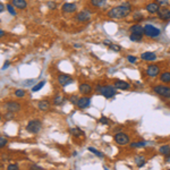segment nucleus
Masks as SVG:
<instances>
[{
    "instance_id": "f257e3e1",
    "label": "nucleus",
    "mask_w": 170,
    "mask_h": 170,
    "mask_svg": "<svg viewBox=\"0 0 170 170\" xmlns=\"http://www.w3.org/2000/svg\"><path fill=\"white\" fill-rule=\"evenodd\" d=\"M132 11V7L128 2H124L121 6H117V7H113L111 9L109 10L107 15L108 17L113 19H121L127 17L128 15L131 14Z\"/></svg>"
},
{
    "instance_id": "f03ea898",
    "label": "nucleus",
    "mask_w": 170,
    "mask_h": 170,
    "mask_svg": "<svg viewBox=\"0 0 170 170\" xmlns=\"http://www.w3.org/2000/svg\"><path fill=\"white\" fill-rule=\"evenodd\" d=\"M116 90L117 89L115 86H110V85H98L96 86V92L104 98H107V99H110L115 94H117Z\"/></svg>"
},
{
    "instance_id": "7ed1b4c3",
    "label": "nucleus",
    "mask_w": 170,
    "mask_h": 170,
    "mask_svg": "<svg viewBox=\"0 0 170 170\" xmlns=\"http://www.w3.org/2000/svg\"><path fill=\"white\" fill-rule=\"evenodd\" d=\"M42 128V123L39 120V119H33V120H30L26 126V131L31 134H38Z\"/></svg>"
},
{
    "instance_id": "20e7f679",
    "label": "nucleus",
    "mask_w": 170,
    "mask_h": 170,
    "mask_svg": "<svg viewBox=\"0 0 170 170\" xmlns=\"http://www.w3.org/2000/svg\"><path fill=\"white\" fill-rule=\"evenodd\" d=\"M160 30L156 26H153L151 24H147L144 26V34L149 36V38H156V36H159L160 35Z\"/></svg>"
},
{
    "instance_id": "39448f33",
    "label": "nucleus",
    "mask_w": 170,
    "mask_h": 170,
    "mask_svg": "<svg viewBox=\"0 0 170 170\" xmlns=\"http://www.w3.org/2000/svg\"><path fill=\"white\" fill-rule=\"evenodd\" d=\"M153 91H154V93L159 94L160 96H163V98H168V99H170V87H168V86L156 85V86L153 87Z\"/></svg>"
},
{
    "instance_id": "423d86ee",
    "label": "nucleus",
    "mask_w": 170,
    "mask_h": 170,
    "mask_svg": "<svg viewBox=\"0 0 170 170\" xmlns=\"http://www.w3.org/2000/svg\"><path fill=\"white\" fill-rule=\"evenodd\" d=\"M113 140L119 145H126V144L129 143V136H128L127 134H125V133H118V134H116L113 136Z\"/></svg>"
},
{
    "instance_id": "0eeeda50",
    "label": "nucleus",
    "mask_w": 170,
    "mask_h": 170,
    "mask_svg": "<svg viewBox=\"0 0 170 170\" xmlns=\"http://www.w3.org/2000/svg\"><path fill=\"white\" fill-rule=\"evenodd\" d=\"M58 82H59V84L61 85V86H67V85L71 84L74 80L71 78V75H67V74H60V75L58 76Z\"/></svg>"
},
{
    "instance_id": "6e6552de",
    "label": "nucleus",
    "mask_w": 170,
    "mask_h": 170,
    "mask_svg": "<svg viewBox=\"0 0 170 170\" xmlns=\"http://www.w3.org/2000/svg\"><path fill=\"white\" fill-rule=\"evenodd\" d=\"M156 14L159 16V18L162 20H169L170 19V9L167 7H160V9Z\"/></svg>"
},
{
    "instance_id": "1a4fd4ad",
    "label": "nucleus",
    "mask_w": 170,
    "mask_h": 170,
    "mask_svg": "<svg viewBox=\"0 0 170 170\" xmlns=\"http://www.w3.org/2000/svg\"><path fill=\"white\" fill-rule=\"evenodd\" d=\"M159 73H160L159 66H156V65H150V66H147V68H146L147 76H150V77H156V76L159 75Z\"/></svg>"
},
{
    "instance_id": "9d476101",
    "label": "nucleus",
    "mask_w": 170,
    "mask_h": 170,
    "mask_svg": "<svg viewBox=\"0 0 170 170\" xmlns=\"http://www.w3.org/2000/svg\"><path fill=\"white\" fill-rule=\"evenodd\" d=\"M90 103H91V100L89 98H86V96H83V98L78 99V102H77L76 105L80 109H86L90 107Z\"/></svg>"
},
{
    "instance_id": "9b49d317",
    "label": "nucleus",
    "mask_w": 170,
    "mask_h": 170,
    "mask_svg": "<svg viewBox=\"0 0 170 170\" xmlns=\"http://www.w3.org/2000/svg\"><path fill=\"white\" fill-rule=\"evenodd\" d=\"M76 9H77V6L75 4H73V2H66L61 7L62 13H74Z\"/></svg>"
},
{
    "instance_id": "f8f14e48",
    "label": "nucleus",
    "mask_w": 170,
    "mask_h": 170,
    "mask_svg": "<svg viewBox=\"0 0 170 170\" xmlns=\"http://www.w3.org/2000/svg\"><path fill=\"white\" fill-rule=\"evenodd\" d=\"M113 86H115L116 89H118V90H128V89L131 87V85L128 84L127 82H125V80H115Z\"/></svg>"
},
{
    "instance_id": "ddd939ff",
    "label": "nucleus",
    "mask_w": 170,
    "mask_h": 170,
    "mask_svg": "<svg viewBox=\"0 0 170 170\" xmlns=\"http://www.w3.org/2000/svg\"><path fill=\"white\" fill-rule=\"evenodd\" d=\"M6 109H7L9 112H17V111L20 110V105H19L17 102H7Z\"/></svg>"
},
{
    "instance_id": "4468645a",
    "label": "nucleus",
    "mask_w": 170,
    "mask_h": 170,
    "mask_svg": "<svg viewBox=\"0 0 170 170\" xmlns=\"http://www.w3.org/2000/svg\"><path fill=\"white\" fill-rule=\"evenodd\" d=\"M90 17L91 14L90 11H87V10H82L77 14V20H80V22H86V20L90 19Z\"/></svg>"
},
{
    "instance_id": "2eb2a0df",
    "label": "nucleus",
    "mask_w": 170,
    "mask_h": 170,
    "mask_svg": "<svg viewBox=\"0 0 170 170\" xmlns=\"http://www.w3.org/2000/svg\"><path fill=\"white\" fill-rule=\"evenodd\" d=\"M141 58L143 60H145V61H154L156 59V53H153V52H144V53H142L141 55Z\"/></svg>"
},
{
    "instance_id": "dca6fc26",
    "label": "nucleus",
    "mask_w": 170,
    "mask_h": 170,
    "mask_svg": "<svg viewBox=\"0 0 170 170\" xmlns=\"http://www.w3.org/2000/svg\"><path fill=\"white\" fill-rule=\"evenodd\" d=\"M129 31H131V33H133V34H140V35H143V34H144V27H142L141 25H138V24H135V25L131 26Z\"/></svg>"
},
{
    "instance_id": "f3484780",
    "label": "nucleus",
    "mask_w": 170,
    "mask_h": 170,
    "mask_svg": "<svg viewBox=\"0 0 170 170\" xmlns=\"http://www.w3.org/2000/svg\"><path fill=\"white\" fill-rule=\"evenodd\" d=\"M78 90L82 94H89L92 92V87H91L90 84H87V83H82L80 85V87H78Z\"/></svg>"
},
{
    "instance_id": "a211bd4d",
    "label": "nucleus",
    "mask_w": 170,
    "mask_h": 170,
    "mask_svg": "<svg viewBox=\"0 0 170 170\" xmlns=\"http://www.w3.org/2000/svg\"><path fill=\"white\" fill-rule=\"evenodd\" d=\"M69 132H71V134L73 135L74 137H84L85 136V134H84V132L80 129V128H78V127H74V128H71L69 129Z\"/></svg>"
},
{
    "instance_id": "6ab92c4d",
    "label": "nucleus",
    "mask_w": 170,
    "mask_h": 170,
    "mask_svg": "<svg viewBox=\"0 0 170 170\" xmlns=\"http://www.w3.org/2000/svg\"><path fill=\"white\" fill-rule=\"evenodd\" d=\"M11 4L14 5V7L18 8V9H25L26 6H27L25 0H11Z\"/></svg>"
},
{
    "instance_id": "aec40b11",
    "label": "nucleus",
    "mask_w": 170,
    "mask_h": 170,
    "mask_svg": "<svg viewBox=\"0 0 170 170\" xmlns=\"http://www.w3.org/2000/svg\"><path fill=\"white\" fill-rule=\"evenodd\" d=\"M159 9H160V7H159V5H158L156 2H151V4H149V5L146 6V10L150 13V14L158 13Z\"/></svg>"
},
{
    "instance_id": "412c9836",
    "label": "nucleus",
    "mask_w": 170,
    "mask_h": 170,
    "mask_svg": "<svg viewBox=\"0 0 170 170\" xmlns=\"http://www.w3.org/2000/svg\"><path fill=\"white\" fill-rule=\"evenodd\" d=\"M39 109H41L42 111H47L48 109H49V107H50V103L48 102V101H46V100H43V101H40L38 104Z\"/></svg>"
},
{
    "instance_id": "4be33fe9",
    "label": "nucleus",
    "mask_w": 170,
    "mask_h": 170,
    "mask_svg": "<svg viewBox=\"0 0 170 170\" xmlns=\"http://www.w3.org/2000/svg\"><path fill=\"white\" fill-rule=\"evenodd\" d=\"M160 80L163 83H170V71H165L160 76Z\"/></svg>"
},
{
    "instance_id": "5701e85b",
    "label": "nucleus",
    "mask_w": 170,
    "mask_h": 170,
    "mask_svg": "<svg viewBox=\"0 0 170 170\" xmlns=\"http://www.w3.org/2000/svg\"><path fill=\"white\" fill-rule=\"evenodd\" d=\"M159 152H160L161 154H163V156H170V146L169 145H162L160 146L159 149Z\"/></svg>"
},
{
    "instance_id": "b1692460",
    "label": "nucleus",
    "mask_w": 170,
    "mask_h": 170,
    "mask_svg": "<svg viewBox=\"0 0 170 170\" xmlns=\"http://www.w3.org/2000/svg\"><path fill=\"white\" fill-rule=\"evenodd\" d=\"M135 163H136L137 167H143V165H145V159L141 156H135Z\"/></svg>"
},
{
    "instance_id": "393cba45",
    "label": "nucleus",
    "mask_w": 170,
    "mask_h": 170,
    "mask_svg": "<svg viewBox=\"0 0 170 170\" xmlns=\"http://www.w3.org/2000/svg\"><path fill=\"white\" fill-rule=\"evenodd\" d=\"M105 2H107V0H91V4L94 7H102L105 5Z\"/></svg>"
},
{
    "instance_id": "a878e982",
    "label": "nucleus",
    "mask_w": 170,
    "mask_h": 170,
    "mask_svg": "<svg viewBox=\"0 0 170 170\" xmlns=\"http://www.w3.org/2000/svg\"><path fill=\"white\" fill-rule=\"evenodd\" d=\"M129 39H131V41H133V42H140V41H142V35H140V34L131 33Z\"/></svg>"
},
{
    "instance_id": "bb28decb",
    "label": "nucleus",
    "mask_w": 170,
    "mask_h": 170,
    "mask_svg": "<svg viewBox=\"0 0 170 170\" xmlns=\"http://www.w3.org/2000/svg\"><path fill=\"white\" fill-rule=\"evenodd\" d=\"M62 102H65V99L62 98L61 95H56L55 96V99H53V103L56 104V105H58V104H60V103H62Z\"/></svg>"
},
{
    "instance_id": "cd10ccee",
    "label": "nucleus",
    "mask_w": 170,
    "mask_h": 170,
    "mask_svg": "<svg viewBox=\"0 0 170 170\" xmlns=\"http://www.w3.org/2000/svg\"><path fill=\"white\" fill-rule=\"evenodd\" d=\"M87 150H89L90 152H92V153H94L95 156H98L99 158H103V153H102V152H100V151H98V150H95L94 147L90 146V147H87Z\"/></svg>"
},
{
    "instance_id": "c85d7f7f",
    "label": "nucleus",
    "mask_w": 170,
    "mask_h": 170,
    "mask_svg": "<svg viewBox=\"0 0 170 170\" xmlns=\"http://www.w3.org/2000/svg\"><path fill=\"white\" fill-rule=\"evenodd\" d=\"M44 84H46V82H44V80L40 82V83H38V84L35 85V86H33V87H32V91H33V92H38L39 90H41V89H42L43 85H44Z\"/></svg>"
},
{
    "instance_id": "c756f323",
    "label": "nucleus",
    "mask_w": 170,
    "mask_h": 170,
    "mask_svg": "<svg viewBox=\"0 0 170 170\" xmlns=\"http://www.w3.org/2000/svg\"><path fill=\"white\" fill-rule=\"evenodd\" d=\"M147 145V142L143 141V142H137V143H132L131 146L132 147H142V146H145Z\"/></svg>"
},
{
    "instance_id": "7c9ffc66",
    "label": "nucleus",
    "mask_w": 170,
    "mask_h": 170,
    "mask_svg": "<svg viewBox=\"0 0 170 170\" xmlns=\"http://www.w3.org/2000/svg\"><path fill=\"white\" fill-rule=\"evenodd\" d=\"M133 19L134 20H141V19H143V15L140 13V11H136V13H134V15H133Z\"/></svg>"
},
{
    "instance_id": "2f4dec72",
    "label": "nucleus",
    "mask_w": 170,
    "mask_h": 170,
    "mask_svg": "<svg viewBox=\"0 0 170 170\" xmlns=\"http://www.w3.org/2000/svg\"><path fill=\"white\" fill-rule=\"evenodd\" d=\"M15 95H16L17 98H23L24 95H25V91L20 90V89H19V90H16L15 91Z\"/></svg>"
},
{
    "instance_id": "473e14b6",
    "label": "nucleus",
    "mask_w": 170,
    "mask_h": 170,
    "mask_svg": "<svg viewBox=\"0 0 170 170\" xmlns=\"http://www.w3.org/2000/svg\"><path fill=\"white\" fill-rule=\"evenodd\" d=\"M78 99H80V98H78L77 95H76V94H73V95L71 96V98H69V101H71V102L73 104H77V102H78Z\"/></svg>"
},
{
    "instance_id": "72a5a7b5",
    "label": "nucleus",
    "mask_w": 170,
    "mask_h": 170,
    "mask_svg": "<svg viewBox=\"0 0 170 170\" xmlns=\"http://www.w3.org/2000/svg\"><path fill=\"white\" fill-rule=\"evenodd\" d=\"M7 10L9 11L10 15H13V16H16V11H15L14 7H13V5H7Z\"/></svg>"
},
{
    "instance_id": "f704fd0d",
    "label": "nucleus",
    "mask_w": 170,
    "mask_h": 170,
    "mask_svg": "<svg viewBox=\"0 0 170 170\" xmlns=\"http://www.w3.org/2000/svg\"><path fill=\"white\" fill-rule=\"evenodd\" d=\"M109 48H110V49H111L112 51H116V52L120 51V49H121V48L119 47L118 44H112V43H111V46H110Z\"/></svg>"
},
{
    "instance_id": "c9c22d12",
    "label": "nucleus",
    "mask_w": 170,
    "mask_h": 170,
    "mask_svg": "<svg viewBox=\"0 0 170 170\" xmlns=\"http://www.w3.org/2000/svg\"><path fill=\"white\" fill-rule=\"evenodd\" d=\"M18 165H16V163H11L7 167V170H18Z\"/></svg>"
},
{
    "instance_id": "e433bc0d",
    "label": "nucleus",
    "mask_w": 170,
    "mask_h": 170,
    "mask_svg": "<svg viewBox=\"0 0 170 170\" xmlns=\"http://www.w3.org/2000/svg\"><path fill=\"white\" fill-rule=\"evenodd\" d=\"M7 144V138H5V137H0V146L4 147Z\"/></svg>"
},
{
    "instance_id": "4c0bfd02",
    "label": "nucleus",
    "mask_w": 170,
    "mask_h": 170,
    "mask_svg": "<svg viewBox=\"0 0 170 170\" xmlns=\"http://www.w3.org/2000/svg\"><path fill=\"white\" fill-rule=\"evenodd\" d=\"M30 170H43V168L38 165H32L30 167Z\"/></svg>"
},
{
    "instance_id": "58836bf2",
    "label": "nucleus",
    "mask_w": 170,
    "mask_h": 170,
    "mask_svg": "<svg viewBox=\"0 0 170 170\" xmlns=\"http://www.w3.org/2000/svg\"><path fill=\"white\" fill-rule=\"evenodd\" d=\"M35 80H24L23 82V85H25V86H31V85L33 84Z\"/></svg>"
},
{
    "instance_id": "ea45409f",
    "label": "nucleus",
    "mask_w": 170,
    "mask_h": 170,
    "mask_svg": "<svg viewBox=\"0 0 170 170\" xmlns=\"http://www.w3.org/2000/svg\"><path fill=\"white\" fill-rule=\"evenodd\" d=\"M100 123L101 124H104V125H108V118H107V117H103V116H102V117H101V118H100V120H99Z\"/></svg>"
},
{
    "instance_id": "a19ab883",
    "label": "nucleus",
    "mask_w": 170,
    "mask_h": 170,
    "mask_svg": "<svg viewBox=\"0 0 170 170\" xmlns=\"http://www.w3.org/2000/svg\"><path fill=\"white\" fill-rule=\"evenodd\" d=\"M127 59H128V61L132 62V64L136 62V57H134V56H128V57H127Z\"/></svg>"
},
{
    "instance_id": "79ce46f5",
    "label": "nucleus",
    "mask_w": 170,
    "mask_h": 170,
    "mask_svg": "<svg viewBox=\"0 0 170 170\" xmlns=\"http://www.w3.org/2000/svg\"><path fill=\"white\" fill-rule=\"evenodd\" d=\"M156 1L159 2V5L165 6V5H167V4H168V1H169V0H156Z\"/></svg>"
},
{
    "instance_id": "37998d69",
    "label": "nucleus",
    "mask_w": 170,
    "mask_h": 170,
    "mask_svg": "<svg viewBox=\"0 0 170 170\" xmlns=\"http://www.w3.org/2000/svg\"><path fill=\"white\" fill-rule=\"evenodd\" d=\"M48 6H49V8H50V9H55V8H56V4H55V2H48Z\"/></svg>"
},
{
    "instance_id": "c03bdc74",
    "label": "nucleus",
    "mask_w": 170,
    "mask_h": 170,
    "mask_svg": "<svg viewBox=\"0 0 170 170\" xmlns=\"http://www.w3.org/2000/svg\"><path fill=\"white\" fill-rule=\"evenodd\" d=\"M8 66H9V61H6L5 64H4V66H2V71L7 69V68H8Z\"/></svg>"
},
{
    "instance_id": "a18cd8bd",
    "label": "nucleus",
    "mask_w": 170,
    "mask_h": 170,
    "mask_svg": "<svg viewBox=\"0 0 170 170\" xmlns=\"http://www.w3.org/2000/svg\"><path fill=\"white\" fill-rule=\"evenodd\" d=\"M4 10H5V6H4V4H0V11L4 13Z\"/></svg>"
},
{
    "instance_id": "49530a36",
    "label": "nucleus",
    "mask_w": 170,
    "mask_h": 170,
    "mask_svg": "<svg viewBox=\"0 0 170 170\" xmlns=\"http://www.w3.org/2000/svg\"><path fill=\"white\" fill-rule=\"evenodd\" d=\"M4 35H5V32L2 30H0V36H4Z\"/></svg>"
},
{
    "instance_id": "de8ad7c7",
    "label": "nucleus",
    "mask_w": 170,
    "mask_h": 170,
    "mask_svg": "<svg viewBox=\"0 0 170 170\" xmlns=\"http://www.w3.org/2000/svg\"><path fill=\"white\" fill-rule=\"evenodd\" d=\"M165 162H168V163H170V156H167V159H165Z\"/></svg>"
},
{
    "instance_id": "09e8293b",
    "label": "nucleus",
    "mask_w": 170,
    "mask_h": 170,
    "mask_svg": "<svg viewBox=\"0 0 170 170\" xmlns=\"http://www.w3.org/2000/svg\"><path fill=\"white\" fill-rule=\"evenodd\" d=\"M74 47H75V48H80V44H77V43H75V44H74Z\"/></svg>"
},
{
    "instance_id": "8fccbe9b",
    "label": "nucleus",
    "mask_w": 170,
    "mask_h": 170,
    "mask_svg": "<svg viewBox=\"0 0 170 170\" xmlns=\"http://www.w3.org/2000/svg\"><path fill=\"white\" fill-rule=\"evenodd\" d=\"M104 170H109V169H108V168H104Z\"/></svg>"
},
{
    "instance_id": "3c124183",
    "label": "nucleus",
    "mask_w": 170,
    "mask_h": 170,
    "mask_svg": "<svg viewBox=\"0 0 170 170\" xmlns=\"http://www.w3.org/2000/svg\"><path fill=\"white\" fill-rule=\"evenodd\" d=\"M169 170H170V169H169Z\"/></svg>"
}]
</instances>
